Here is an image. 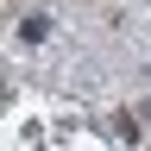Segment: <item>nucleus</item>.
Segmentation results:
<instances>
[]
</instances>
